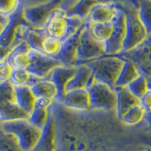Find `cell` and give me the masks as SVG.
<instances>
[{
	"label": "cell",
	"mask_w": 151,
	"mask_h": 151,
	"mask_svg": "<svg viewBox=\"0 0 151 151\" xmlns=\"http://www.w3.org/2000/svg\"><path fill=\"white\" fill-rule=\"evenodd\" d=\"M124 63L125 60L119 56H104L86 64L91 68L94 79L114 89Z\"/></svg>",
	"instance_id": "7a4b0ae2"
},
{
	"label": "cell",
	"mask_w": 151,
	"mask_h": 151,
	"mask_svg": "<svg viewBox=\"0 0 151 151\" xmlns=\"http://www.w3.org/2000/svg\"><path fill=\"white\" fill-rule=\"evenodd\" d=\"M61 1L51 0L45 2H35L25 4L23 15L27 23L35 29H44L51 15L60 9Z\"/></svg>",
	"instance_id": "8992f818"
},
{
	"label": "cell",
	"mask_w": 151,
	"mask_h": 151,
	"mask_svg": "<svg viewBox=\"0 0 151 151\" xmlns=\"http://www.w3.org/2000/svg\"><path fill=\"white\" fill-rule=\"evenodd\" d=\"M63 46V42L56 39V38L46 36L42 44V53H44L52 58L60 53V51Z\"/></svg>",
	"instance_id": "83f0119b"
},
{
	"label": "cell",
	"mask_w": 151,
	"mask_h": 151,
	"mask_svg": "<svg viewBox=\"0 0 151 151\" xmlns=\"http://www.w3.org/2000/svg\"><path fill=\"white\" fill-rule=\"evenodd\" d=\"M76 72H77V66H60L52 71L48 79L55 84L58 90V98L56 101L60 102L63 99L66 93V86L75 77Z\"/></svg>",
	"instance_id": "5bb4252c"
},
{
	"label": "cell",
	"mask_w": 151,
	"mask_h": 151,
	"mask_svg": "<svg viewBox=\"0 0 151 151\" xmlns=\"http://www.w3.org/2000/svg\"><path fill=\"white\" fill-rule=\"evenodd\" d=\"M2 130L16 137L24 151H31L39 143L42 129L32 125L27 119L2 123Z\"/></svg>",
	"instance_id": "3957f363"
},
{
	"label": "cell",
	"mask_w": 151,
	"mask_h": 151,
	"mask_svg": "<svg viewBox=\"0 0 151 151\" xmlns=\"http://www.w3.org/2000/svg\"><path fill=\"white\" fill-rule=\"evenodd\" d=\"M12 65L8 60L0 63V83L9 81L13 73Z\"/></svg>",
	"instance_id": "1f68e13d"
},
{
	"label": "cell",
	"mask_w": 151,
	"mask_h": 151,
	"mask_svg": "<svg viewBox=\"0 0 151 151\" xmlns=\"http://www.w3.org/2000/svg\"><path fill=\"white\" fill-rule=\"evenodd\" d=\"M87 91L92 110L111 111L116 109V93L114 89L93 78L88 86Z\"/></svg>",
	"instance_id": "ba28073f"
},
{
	"label": "cell",
	"mask_w": 151,
	"mask_h": 151,
	"mask_svg": "<svg viewBox=\"0 0 151 151\" xmlns=\"http://www.w3.org/2000/svg\"><path fill=\"white\" fill-rule=\"evenodd\" d=\"M141 105L143 106L146 113L151 111V88L148 89V91L145 93V96L141 99Z\"/></svg>",
	"instance_id": "d6a6232c"
},
{
	"label": "cell",
	"mask_w": 151,
	"mask_h": 151,
	"mask_svg": "<svg viewBox=\"0 0 151 151\" xmlns=\"http://www.w3.org/2000/svg\"><path fill=\"white\" fill-rule=\"evenodd\" d=\"M106 55L105 44L97 41L94 38L86 22L81 30L77 51V65L86 64L96 60H98Z\"/></svg>",
	"instance_id": "52a82bcc"
},
{
	"label": "cell",
	"mask_w": 151,
	"mask_h": 151,
	"mask_svg": "<svg viewBox=\"0 0 151 151\" xmlns=\"http://www.w3.org/2000/svg\"><path fill=\"white\" fill-rule=\"evenodd\" d=\"M5 26H6V25H3V24H0V34H1V32L3 31Z\"/></svg>",
	"instance_id": "8d00e7d4"
},
{
	"label": "cell",
	"mask_w": 151,
	"mask_h": 151,
	"mask_svg": "<svg viewBox=\"0 0 151 151\" xmlns=\"http://www.w3.org/2000/svg\"><path fill=\"white\" fill-rule=\"evenodd\" d=\"M97 3L98 1H89V0H81V1H61L60 9L64 12L66 16L76 17L82 21H86L91 9Z\"/></svg>",
	"instance_id": "2e32d148"
},
{
	"label": "cell",
	"mask_w": 151,
	"mask_h": 151,
	"mask_svg": "<svg viewBox=\"0 0 151 151\" xmlns=\"http://www.w3.org/2000/svg\"><path fill=\"white\" fill-rule=\"evenodd\" d=\"M29 119V114L18 105L15 87L11 81L0 83V121Z\"/></svg>",
	"instance_id": "5b68a950"
},
{
	"label": "cell",
	"mask_w": 151,
	"mask_h": 151,
	"mask_svg": "<svg viewBox=\"0 0 151 151\" xmlns=\"http://www.w3.org/2000/svg\"><path fill=\"white\" fill-rule=\"evenodd\" d=\"M120 8L126 14L127 28L126 39L122 53H127V52L135 50L140 45H143L148 39L149 35L147 34L138 16V9L135 8L133 4L127 3L125 6H120Z\"/></svg>",
	"instance_id": "6da1fadb"
},
{
	"label": "cell",
	"mask_w": 151,
	"mask_h": 151,
	"mask_svg": "<svg viewBox=\"0 0 151 151\" xmlns=\"http://www.w3.org/2000/svg\"><path fill=\"white\" fill-rule=\"evenodd\" d=\"M15 92H16V98H17L18 105L30 115L33 110H34L38 100L35 94L32 92L31 87L28 86L15 87Z\"/></svg>",
	"instance_id": "7402d4cb"
},
{
	"label": "cell",
	"mask_w": 151,
	"mask_h": 151,
	"mask_svg": "<svg viewBox=\"0 0 151 151\" xmlns=\"http://www.w3.org/2000/svg\"><path fill=\"white\" fill-rule=\"evenodd\" d=\"M138 16L144 25L147 34L151 35V0H144L139 2Z\"/></svg>",
	"instance_id": "484cf974"
},
{
	"label": "cell",
	"mask_w": 151,
	"mask_h": 151,
	"mask_svg": "<svg viewBox=\"0 0 151 151\" xmlns=\"http://www.w3.org/2000/svg\"><path fill=\"white\" fill-rule=\"evenodd\" d=\"M127 88H129V91L133 93L137 98L141 99L149 89L148 79L145 75L141 74L138 77V78H136L133 82L130 83L129 86H127Z\"/></svg>",
	"instance_id": "f1b7e54d"
},
{
	"label": "cell",
	"mask_w": 151,
	"mask_h": 151,
	"mask_svg": "<svg viewBox=\"0 0 151 151\" xmlns=\"http://www.w3.org/2000/svg\"><path fill=\"white\" fill-rule=\"evenodd\" d=\"M1 130H2V122L0 121V131H1Z\"/></svg>",
	"instance_id": "74e56055"
},
{
	"label": "cell",
	"mask_w": 151,
	"mask_h": 151,
	"mask_svg": "<svg viewBox=\"0 0 151 151\" xmlns=\"http://www.w3.org/2000/svg\"><path fill=\"white\" fill-rule=\"evenodd\" d=\"M124 60H125L124 66H123L121 73L119 75V77H118V79L115 84V88L129 86L136 78H138V77L141 75V72L133 61L129 59H124Z\"/></svg>",
	"instance_id": "603a6c76"
},
{
	"label": "cell",
	"mask_w": 151,
	"mask_h": 151,
	"mask_svg": "<svg viewBox=\"0 0 151 151\" xmlns=\"http://www.w3.org/2000/svg\"><path fill=\"white\" fill-rule=\"evenodd\" d=\"M93 79L91 68L87 64H79L77 66V72L75 77L70 80L66 86V92L74 90L87 89Z\"/></svg>",
	"instance_id": "ac0fdd59"
},
{
	"label": "cell",
	"mask_w": 151,
	"mask_h": 151,
	"mask_svg": "<svg viewBox=\"0 0 151 151\" xmlns=\"http://www.w3.org/2000/svg\"><path fill=\"white\" fill-rule=\"evenodd\" d=\"M84 24L85 21L76 17H68L64 12L58 9L51 15L44 29L47 36L64 42L77 33Z\"/></svg>",
	"instance_id": "277c9868"
},
{
	"label": "cell",
	"mask_w": 151,
	"mask_h": 151,
	"mask_svg": "<svg viewBox=\"0 0 151 151\" xmlns=\"http://www.w3.org/2000/svg\"><path fill=\"white\" fill-rule=\"evenodd\" d=\"M85 25V24H84ZM84 25L77 31V33L68 38L67 40L63 42V46L60 51V53L55 57L56 60H58L63 66H76L77 65V51L78 45L81 30Z\"/></svg>",
	"instance_id": "7c38bea8"
},
{
	"label": "cell",
	"mask_w": 151,
	"mask_h": 151,
	"mask_svg": "<svg viewBox=\"0 0 151 151\" xmlns=\"http://www.w3.org/2000/svg\"><path fill=\"white\" fill-rule=\"evenodd\" d=\"M52 104H53V102L38 99L34 110H33L31 114L29 115L28 121H29L32 125L37 127L38 129H44L49 119L50 106Z\"/></svg>",
	"instance_id": "d6986e66"
},
{
	"label": "cell",
	"mask_w": 151,
	"mask_h": 151,
	"mask_svg": "<svg viewBox=\"0 0 151 151\" xmlns=\"http://www.w3.org/2000/svg\"><path fill=\"white\" fill-rule=\"evenodd\" d=\"M117 4L98 2L93 7L90 12L87 20V24H101L111 23L117 12Z\"/></svg>",
	"instance_id": "9a60e30c"
},
{
	"label": "cell",
	"mask_w": 151,
	"mask_h": 151,
	"mask_svg": "<svg viewBox=\"0 0 151 151\" xmlns=\"http://www.w3.org/2000/svg\"><path fill=\"white\" fill-rule=\"evenodd\" d=\"M117 12L112 20V33L106 42V55L105 56H117L123 52V46L126 39V14L124 11L117 4Z\"/></svg>",
	"instance_id": "9c48e42d"
},
{
	"label": "cell",
	"mask_w": 151,
	"mask_h": 151,
	"mask_svg": "<svg viewBox=\"0 0 151 151\" xmlns=\"http://www.w3.org/2000/svg\"><path fill=\"white\" fill-rule=\"evenodd\" d=\"M25 4L26 2L22 1L21 6L16 11V12L13 13L11 17H9L8 24L5 26L3 31L0 34V45L13 49L14 42H15V38L19 29L21 28V27L28 25L23 15Z\"/></svg>",
	"instance_id": "8fae6325"
},
{
	"label": "cell",
	"mask_w": 151,
	"mask_h": 151,
	"mask_svg": "<svg viewBox=\"0 0 151 151\" xmlns=\"http://www.w3.org/2000/svg\"><path fill=\"white\" fill-rule=\"evenodd\" d=\"M0 151H24L19 145L16 137L5 132L0 131Z\"/></svg>",
	"instance_id": "4316f807"
},
{
	"label": "cell",
	"mask_w": 151,
	"mask_h": 151,
	"mask_svg": "<svg viewBox=\"0 0 151 151\" xmlns=\"http://www.w3.org/2000/svg\"><path fill=\"white\" fill-rule=\"evenodd\" d=\"M60 66H63V64L55 58L31 49L27 71L41 79H48L52 71Z\"/></svg>",
	"instance_id": "30bf717a"
},
{
	"label": "cell",
	"mask_w": 151,
	"mask_h": 151,
	"mask_svg": "<svg viewBox=\"0 0 151 151\" xmlns=\"http://www.w3.org/2000/svg\"><path fill=\"white\" fill-rule=\"evenodd\" d=\"M87 24V23H86ZM92 35L101 42H105L110 39L112 33V23H101V24H87Z\"/></svg>",
	"instance_id": "d4e9b609"
},
{
	"label": "cell",
	"mask_w": 151,
	"mask_h": 151,
	"mask_svg": "<svg viewBox=\"0 0 151 151\" xmlns=\"http://www.w3.org/2000/svg\"><path fill=\"white\" fill-rule=\"evenodd\" d=\"M22 1L18 0H0V15L9 18L20 8Z\"/></svg>",
	"instance_id": "4dcf8cb0"
},
{
	"label": "cell",
	"mask_w": 151,
	"mask_h": 151,
	"mask_svg": "<svg viewBox=\"0 0 151 151\" xmlns=\"http://www.w3.org/2000/svg\"><path fill=\"white\" fill-rule=\"evenodd\" d=\"M31 151H56L55 146V134H54V120L53 116L49 115V119L45 129L39 143Z\"/></svg>",
	"instance_id": "ffe728a7"
},
{
	"label": "cell",
	"mask_w": 151,
	"mask_h": 151,
	"mask_svg": "<svg viewBox=\"0 0 151 151\" xmlns=\"http://www.w3.org/2000/svg\"><path fill=\"white\" fill-rule=\"evenodd\" d=\"M116 93V114L118 119L121 120L123 116L130 109L135 106L141 105V100L132 93L127 87H116L114 88Z\"/></svg>",
	"instance_id": "e0dca14e"
},
{
	"label": "cell",
	"mask_w": 151,
	"mask_h": 151,
	"mask_svg": "<svg viewBox=\"0 0 151 151\" xmlns=\"http://www.w3.org/2000/svg\"><path fill=\"white\" fill-rule=\"evenodd\" d=\"M44 79H41L35 76L31 75L28 71L24 69H13V73L12 76L11 81L14 87L20 86H28L32 87L35 84L39 83Z\"/></svg>",
	"instance_id": "cb8c5ba5"
},
{
	"label": "cell",
	"mask_w": 151,
	"mask_h": 151,
	"mask_svg": "<svg viewBox=\"0 0 151 151\" xmlns=\"http://www.w3.org/2000/svg\"><path fill=\"white\" fill-rule=\"evenodd\" d=\"M37 99L54 102L58 98V90L55 84L49 79H44L31 87Z\"/></svg>",
	"instance_id": "44dd1931"
},
{
	"label": "cell",
	"mask_w": 151,
	"mask_h": 151,
	"mask_svg": "<svg viewBox=\"0 0 151 151\" xmlns=\"http://www.w3.org/2000/svg\"><path fill=\"white\" fill-rule=\"evenodd\" d=\"M146 115V111L142 105L135 106L127 111L126 114L123 116L121 121H123L127 125H136L142 122Z\"/></svg>",
	"instance_id": "f546056e"
},
{
	"label": "cell",
	"mask_w": 151,
	"mask_h": 151,
	"mask_svg": "<svg viewBox=\"0 0 151 151\" xmlns=\"http://www.w3.org/2000/svg\"><path fill=\"white\" fill-rule=\"evenodd\" d=\"M8 21H9V18L3 17V16L0 15V24H3V25H7Z\"/></svg>",
	"instance_id": "d590c367"
},
{
	"label": "cell",
	"mask_w": 151,
	"mask_h": 151,
	"mask_svg": "<svg viewBox=\"0 0 151 151\" xmlns=\"http://www.w3.org/2000/svg\"><path fill=\"white\" fill-rule=\"evenodd\" d=\"M60 103L63 104L64 107L74 111H88L92 110L87 89L66 92Z\"/></svg>",
	"instance_id": "4fadbf2b"
},
{
	"label": "cell",
	"mask_w": 151,
	"mask_h": 151,
	"mask_svg": "<svg viewBox=\"0 0 151 151\" xmlns=\"http://www.w3.org/2000/svg\"><path fill=\"white\" fill-rule=\"evenodd\" d=\"M12 50V48L0 45V63H2V61H5V60H8Z\"/></svg>",
	"instance_id": "836d02e7"
},
{
	"label": "cell",
	"mask_w": 151,
	"mask_h": 151,
	"mask_svg": "<svg viewBox=\"0 0 151 151\" xmlns=\"http://www.w3.org/2000/svg\"><path fill=\"white\" fill-rule=\"evenodd\" d=\"M145 119L146 120V122L148 123V125L151 127V111L148 112V113H146V115H145Z\"/></svg>",
	"instance_id": "e575fe53"
}]
</instances>
